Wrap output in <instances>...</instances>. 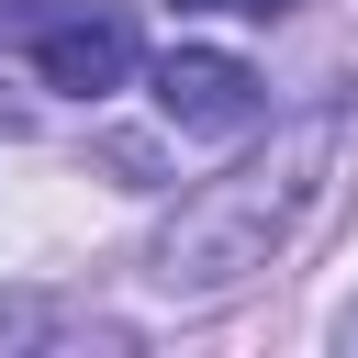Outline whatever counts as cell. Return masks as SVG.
<instances>
[{"mask_svg":"<svg viewBox=\"0 0 358 358\" xmlns=\"http://www.w3.org/2000/svg\"><path fill=\"white\" fill-rule=\"evenodd\" d=\"M336 145H347V123H336V112H313V123H291L268 157H246V168L201 179V190L157 224V291H235L246 268H268V257L313 224Z\"/></svg>","mask_w":358,"mask_h":358,"instance_id":"obj_1","label":"cell"},{"mask_svg":"<svg viewBox=\"0 0 358 358\" xmlns=\"http://www.w3.org/2000/svg\"><path fill=\"white\" fill-rule=\"evenodd\" d=\"M34 78L67 101H101L134 78V11L123 0H34Z\"/></svg>","mask_w":358,"mask_h":358,"instance_id":"obj_2","label":"cell"},{"mask_svg":"<svg viewBox=\"0 0 358 358\" xmlns=\"http://www.w3.org/2000/svg\"><path fill=\"white\" fill-rule=\"evenodd\" d=\"M157 112H168L179 134L224 145V134H257L268 78H257L246 56H224V45H168V56H157Z\"/></svg>","mask_w":358,"mask_h":358,"instance_id":"obj_3","label":"cell"},{"mask_svg":"<svg viewBox=\"0 0 358 358\" xmlns=\"http://www.w3.org/2000/svg\"><path fill=\"white\" fill-rule=\"evenodd\" d=\"M179 11H235V22H280L291 0H179Z\"/></svg>","mask_w":358,"mask_h":358,"instance_id":"obj_4","label":"cell"},{"mask_svg":"<svg viewBox=\"0 0 358 358\" xmlns=\"http://www.w3.org/2000/svg\"><path fill=\"white\" fill-rule=\"evenodd\" d=\"M347 347H358V302H347Z\"/></svg>","mask_w":358,"mask_h":358,"instance_id":"obj_5","label":"cell"}]
</instances>
